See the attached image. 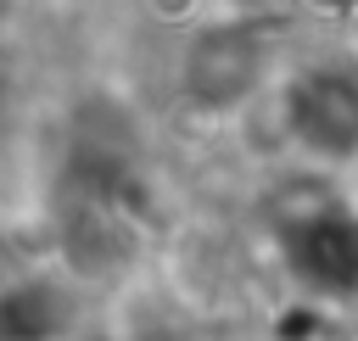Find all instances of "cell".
Returning <instances> with one entry per match:
<instances>
[{
    "instance_id": "7a4b0ae2",
    "label": "cell",
    "mask_w": 358,
    "mask_h": 341,
    "mask_svg": "<svg viewBox=\"0 0 358 341\" xmlns=\"http://www.w3.org/2000/svg\"><path fill=\"white\" fill-rule=\"evenodd\" d=\"M263 73H268V34L246 17L201 22L179 50V89L207 112H229L252 101Z\"/></svg>"
},
{
    "instance_id": "3957f363",
    "label": "cell",
    "mask_w": 358,
    "mask_h": 341,
    "mask_svg": "<svg viewBox=\"0 0 358 341\" xmlns=\"http://www.w3.org/2000/svg\"><path fill=\"white\" fill-rule=\"evenodd\" d=\"M291 268L319 291H358V218L313 212L285 235Z\"/></svg>"
},
{
    "instance_id": "6da1fadb",
    "label": "cell",
    "mask_w": 358,
    "mask_h": 341,
    "mask_svg": "<svg viewBox=\"0 0 358 341\" xmlns=\"http://www.w3.org/2000/svg\"><path fill=\"white\" fill-rule=\"evenodd\" d=\"M280 112L291 140L319 157V162H352L358 157V56L330 50L302 61L285 89H280Z\"/></svg>"
}]
</instances>
